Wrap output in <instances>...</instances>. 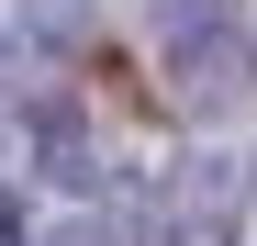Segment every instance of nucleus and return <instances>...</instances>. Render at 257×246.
<instances>
[{"label": "nucleus", "instance_id": "1", "mask_svg": "<svg viewBox=\"0 0 257 246\" xmlns=\"http://www.w3.org/2000/svg\"><path fill=\"white\" fill-rule=\"evenodd\" d=\"M157 56H168V90L201 101V112L246 101V78H257V45H246L235 0H168L157 12Z\"/></svg>", "mask_w": 257, "mask_h": 246}, {"label": "nucleus", "instance_id": "2", "mask_svg": "<svg viewBox=\"0 0 257 246\" xmlns=\"http://www.w3.org/2000/svg\"><path fill=\"white\" fill-rule=\"evenodd\" d=\"M235 213H246V168L235 157H190L146 190V246H235Z\"/></svg>", "mask_w": 257, "mask_h": 246}, {"label": "nucleus", "instance_id": "3", "mask_svg": "<svg viewBox=\"0 0 257 246\" xmlns=\"http://www.w3.org/2000/svg\"><path fill=\"white\" fill-rule=\"evenodd\" d=\"M23 146H34V168H45V179H67V190H90V179H101V157H90V123H78V101H67V90L23 101Z\"/></svg>", "mask_w": 257, "mask_h": 246}, {"label": "nucleus", "instance_id": "4", "mask_svg": "<svg viewBox=\"0 0 257 246\" xmlns=\"http://www.w3.org/2000/svg\"><path fill=\"white\" fill-rule=\"evenodd\" d=\"M34 23H45V34H78V0H34Z\"/></svg>", "mask_w": 257, "mask_h": 246}, {"label": "nucleus", "instance_id": "5", "mask_svg": "<svg viewBox=\"0 0 257 246\" xmlns=\"http://www.w3.org/2000/svg\"><path fill=\"white\" fill-rule=\"evenodd\" d=\"M45 246H112V235H101V224H90V213H78V224H56V235H45Z\"/></svg>", "mask_w": 257, "mask_h": 246}, {"label": "nucleus", "instance_id": "6", "mask_svg": "<svg viewBox=\"0 0 257 246\" xmlns=\"http://www.w3.org/2000/svg\"><path fill=\"white\" fill-rule=\"evenodd\" d=\"M0 246H23V213H12V190H0Z\"/></svg>", "mask_w": 257, "mask_h": 246}]
</instances>
